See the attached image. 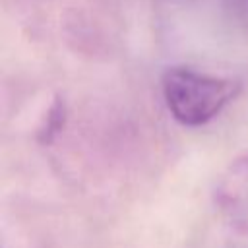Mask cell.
<instances>
[{"label":"cell","mask_w":248,"mask_h":248,"mask_svg":"<svg viewBox=\"0 0 248 248\" xmlns=\"http://www.w3.org/2000/svg\"><path fill=\"white\" fill-rule=\"evenodd\" d=\"M236 12H238L242 23L248 27V0H236Z\"/></svg>","instance_id":"277c9868"},{"label":"cell","mask_w":248,"mask_h":248,"mask_svg":"<svg viewBox=\"0 0 248 248\" xmlns=\"http://www.w3.org/2000/svg\"><path fill=\"white\" fill-rule=\"evenodd\" d=\"M213 202L232 231L248 232V151L236 155L219 174Z\"/></svg>","instance_id":"7a4b0ae2"},{"label":"cell","mask_w":248,"mask_h":248,"mask_svg":"<svg viewBox=\"0 0 248 248\" xmlns=\"http://www.w3.org/2000/svg\"><path fill=\"white\" fill-rule=\"evenodd\" d=\"M64 114H66V110H64V103H62L60 99H56L54 105H52L50 110H48L46 124L43 126V130H41V134H39V138H41L43 141L50 140V138L62 128V124H64Z\"/></svg>","instance_id":"3957f363"},{"label":"cell","mask_w":248,"mask_h":248,"mask_svg":"<svg viewBox=\"0 0 248 248\" xmlns=\"http://www.w3.org/2000/svg\"><path fill=\"white\" fill-rule=\"evenodd\" d=\"M161 87L172 118L190 128L211 122L240 91L236 79L209 76L184 66L169 68L163 74Z\"/></svg>","instance_id":"6da1fadb"}]
</instances>
